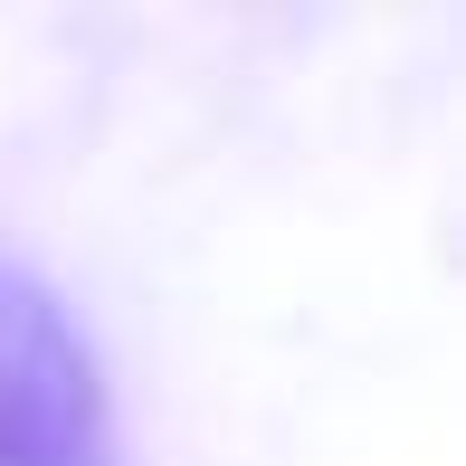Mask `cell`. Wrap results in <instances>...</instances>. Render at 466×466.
Wrapping results in <instances>:
<instances>
[{"mask_svg": "<svg viewBox=\"0 0 466 466\" xmlns=\"http://www.w3.org/2000/svg\"><path fill=\"white\" fill-rule=\"evenodd\" d=\"M0 466H115V410L86 333L19 267H0Z\"/></svg>", "mask_w": 466, "mask_h": 466, "instance_id": "6da1fadb", "label": "cell"}]
</instances>
